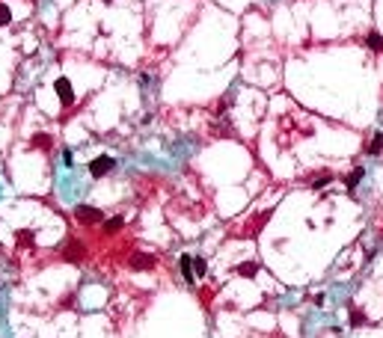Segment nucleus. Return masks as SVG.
Instances as JSON below:
<instances>
[{
    "instance_id": "obj_10",
    "label": "nucleus",
    "mask_w": 383,
    "mask_h": 338,
    "mask_svg": "<svg viewBox=\"0 0 383 338\" xmlns=\"http://www.w3.org/2000/svg\"><path fill=\"white\" fill-rule=\"evenodd\" d=\"M122 226H125V220H122V217H110V220L104 222V232H107V235H116V232H119Z\"/></svg>"
},
{
    "instance_id": "obj_18",
    "label": "nucleus",
    "mask_w": 383,
    "mask_h": 338,
    "mask_svg": "<svg viewBox=\"0 0 383 338\" xmlns=\"http://www.w3.org/2000/svg\"><path fill=\"white\" fill-rule=\"evenodd\" d=\"M104 3H110V0H104Z\"/></svg>"
},
{
    "instance_id": "obj_3",
    "label": "nucleus",
    "mask_w": 383,
    "mask_h": 338,
    "mask_svg": "<svg viewBox=\"0 0 383 338\" xmlns=\"http://www.w3.org/2000/svg\"><path fill=\"white\" fill-rule=\"evenodd\" d=\"M128 267H131V270H155L157 258L149 255V252H134L131 258H128Z\"/></svg>"
},
{
    "instance_id": "obj_4",
    "label": "nucleus",
    "mask_w": 383,
    "mask_h": 338,
    "mask_svg": "<svg viewBox=\"0 0 383 338\" xmlns=\"http://www.w3.org/2000/svg\"><path fill=\"white\" fill-rule=\"evenodd\" d=\"M53 89H57V95H60V101H63V104L74 101V89H71V83L66 80V77H60V80L53 83Z\"/></svg>"
},
{
    "instance_id": "obj_8",
    "label": "nucleus",
    "mask_w": 383,
    "mask_h": 338,
    "mask_svg": "<svg viewBox=\"0 0 383 338\" xmlns=\"http://www.w3.org/2000/svg\"><path fill=\"white\" fill-rule=\"evenodd\" d=\"M366 154H371V157H374V154H383V134L371 136V143L366 146Z\"/></svg>"
},
{
    "instance_id": "obj_15",
    "label": "nucleus",
    "mask_w": 383,
    "mask_h": 338,
    "mask_svg": "<svg viewBox=\"0 0 383 338\" xmlns=\"http://www.w3.org/2000/svg\"><path fill=\"white\" fill-rule=\"evenodd\" d=\"M9 21H12V12H9V6H3V3H0V27H6Z\"/></svg>"
},
{
    "instance_id": "obj_17",
    "label": "nucleus",
    "mask_w": 383,
    "mask_h": 338,
    "mask_svg": "<svg viewBox=\"0 0 383 338\" xmlns=\"http://www.w3.org/2000/svg\"><path fill=\"white\" fill-rule=\"evenodd\" d=\"M330 181H333L330 172H321V175H318V178L312 181V187H324V184H330Z\"/></svg>"
},
{
    "instance_id": "obj_6",
    "label": "nucleus",
    "mask_w": 383,
    "mask_h": 338,
    "mask_svg": "<svg viewBox=\"0 0 383 338\" xmlns=\"http://www.w3.org/2000/svg\"><path fill=\"white\" fill-rule=\"evenodd\" d=\"M66 261H84V243L80 240H69L66 243Z\"/></svg>"
},
{
    "instance_id": "obj_12",
    "label": "nucleus",
    "mask_w": 383,
    "mask_h": 338,
    "mask_svg": "<svg viewBox=\"0 0 383 338\" xmlns=\"http://www.w3.org/2000/svg\"><path fill=\"white\" fill-rule=\"evenodd\" d=\"M181 273H184L187 282H193V258L190 255H181Z\"/></svg>"
},
{
    "instance_id": "obj_11",
    "label": "nucleus",
    "mask_w": 383,
    "mask_h": 338,
    "mask_svg": "<svg viewBox=\"0 0 383 338\" xmlns=\"http://www.w3.org/2000/svg\"><path fill=\"white\" fill-rule=\"evenodd\" d=\"M259 270V264H253V261H244V264H238V276H247V279H253Z\"/></svg>"
},
{
    "instance_id": "obj_5",
    "label": "nucleus",
    "mask_w": 383,
    "mask_h": 338,
    "mask_svg": "<svg viewBox=\"0 0 383 338\" xmlns=\"http://www.w3.org/2000/svg\"><path fill=\"white\" fill-rule=\"evenodd\" d=\"M270 217H273V211H264V214H259V217H253V220H250V226H247V229H241V235H244V237L256 235V232H259L261 226H264V222L270 220Z\"/></svg>"
},
{
    "instance_id": "obj_1",
    "label": "nucleus",
    "mask_w": 383,
    "mask_h": 338,
    "mask_svg": "<svg viewBox=\"0 0 383 338\" xmlns=\"http://www.w3.org/2000/svg\"><path fill=\"white\" fill-rule=\"evenodd\" d=\"M74 220L80 222V226H98V222H104V214H101L98 208L77 205V208H74Z\"/></svg>"
},
{
    "instance_id": "obj_16",
    "label": "nucleus",
    "mask_w": 383,
    "mask_h": 338,
    "mask_svg": "<svg viewBox=\"0 0 383 338\" xmlns=\"http://www.w3.org/2000/svg\"><path fill=\"white\" fill-rule=\"evenodd\" d=\"M18 243L21 246H33V232H18Z\"/></svg>"
},
{
    "instance_id": "obj_7",
    "label": "nucleus",
    "mask_w": 383,
    "mask_h": 338,
    "mask_svg": "<svg viewBox=\"0 0 383 338\" xmlns=\"http://www.w3.org/2000/svg\"><path fill=\"white\" fill-rule=\"evenodd\" d=\"M363 175H366V169H363V166L350 169V172H348V178H345V187H348V190H357V184L363 181Z\"/></svg>"
},
{
    "instance_id": "obj_9",
    "label": "nucleus",
    "mask_w": 383,
    "mask_h": 338,
    "mask_svg": "<svg viewBox=\"0 0 383 338\" xmlns=\"http://www.w3.org/2000/svg\"><path fill=\"white\" fill-rule=\"evenodd\" d=\"M366 45L371 48V51L380 53V51H383V33H368V36H366Z\"/></svg>"
},
{
    "instance_id": "obj_13",
    "label": "nucleus",
    "mask_w": 383,
    "mask_h": 338,
    "mask_svg": "<svg viewBox=\"0 0 383 338\" xmlns=\"http://www.w3.org/2000/svg\"><path fill=\"white\" fill-rule=\"evenodd\" d=\"M193 267H196V276H205V273H208V264H205V258H199V255H196V258H193Z\"/></svg>"
},
{
    "instance_id": "obj_2",
    "label": "nucleus",
    "mask_w": 383,
    "mask_h": 338,
    "mask_svg": "<svg viewBox=\"0 0 383 338\" xmlns=\"http://www.w3.org/2000/svg\"><path fill=\"white\" fill-rule=\"evenodd\" d=\"M113 169H116V160H113L110 154H101V157H95V160L89 163V175H92V178H104Z\"/></svg>"
},
{
    "instance_id": "obj_14",
    "label": "nucleus",
    "mask_w": 383,
    "mask_h": 338,
    "mask_svg": "<svg viewBox=\"0 0 383 338\" xmlns=\"http://www.w3.org/2000/svg\"><path fill=\"white\" fill-rule=\"evenodd\" d=\"M360 323H366V315L360 308H350V326H360Z\"/></svg>"
}]
</instances>
